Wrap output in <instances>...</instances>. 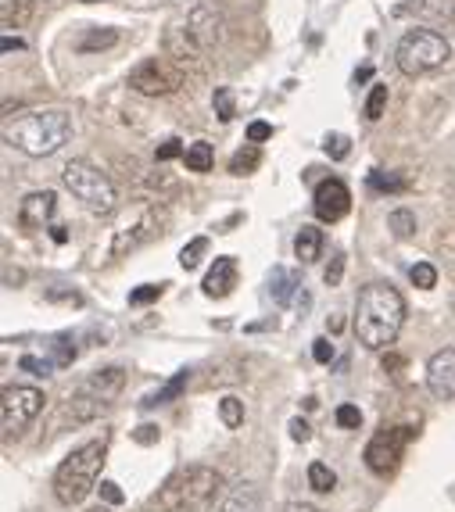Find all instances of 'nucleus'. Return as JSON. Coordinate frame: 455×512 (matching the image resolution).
I'll list each match as a JSON object with an SVG mask.
<instances>
[{
  "label": "nucleus",
  "mask_w": 455,
  "mask_h": 512,
  "mask_svg": "<svg viewBox=\"0 0 455 512\" xmlns=\"http://www.w3.org/2000/svg\"><path fill=\"white\" fill-rule=\"evenodd\" d=\"M409 280H413L420 291H430V287H438V269L430 262H416L413 269H409Z\"/></svg>",
  "instance_id": "32"
},
{
  "label": "nucleus",
  "mask_w": 455,
  "mask_h": 512,
  "mask_svg": "<svg viewBox=\"0 0 455 512\" xmlns=\"http://www.w3.org/2000/svg\"><path fill=\"white\" fill-rule=\"evenodd\" d=\"M165 51H169V58L176 61V65H187V61L205 58V47L194 40L190 29H169V33H165Z\"/></svg>",
  "instance_id": "18"
},
{
  "label": "nucleus",
  "mask_w": 455,
  "mask_h": 512,
  "mask_svg": "<svg viewBox=\"0 0 455 512\" xmlns=\"http://www.w3.org/2000/svg\"><path fill=\"white\" fill-rule=\"evenodd\" d=\"M43 405H47V398L36 387H4V394H0V423H4V434L26 430L43 412Z\"/></svg>",
  "instance_id": "9"
},
{
  "label": "nucleus",
  "mask_w": 455,
  "mask_h": 512,
  "mask_svg": "<svg viewBox=\"0 0 455 512\" xmlns=\"http://www.w3.org/2000/svg\"><path fill=\"white\" fill-rule=\"evenodd\" d=\"M291 437H294L298 444H305V441L312 437V427L305 423V419H291Z\"/></svg>",
  "instance_id": "45"
},
{
  "label": "nucleus",
  "mask_w": 455,
  "mask_h": 512,
  "mask_svg": "<svg viewBox=\"0 0 455 512\" xmlns=\"http://www.w3.org/2000/svg\"><path fill=\"white\" fill-rule=\"evenodd\" d=\"M280 512H323V509H316V505H305V502H291V505H284Z\"/></svg>",
  "instance_id": "47"
},
{
  "label": "nucleus",
  "mask_w": 455,
  "mask_h": 512,
  "mask_svg": "<svg viewBox=\"0 0 455 512\" xmlns=\"http://www.w3.org/2000/svg\"><path fill=\"white\" fill-rule=\"evenodd\" d=\"M409 437H413V430H405V427H380L377 434L370 437V444H366V466H370L373 473H380V477L395 473Z\"/></svg>",
  "instance_id": "10"
},
{
  "label": "nucleus",
  "mask_w": 455,
  "mask_h": 512,
  "mask_svg": "<svg viewBox=\"0 0 455 512\" xmlns=\"http://www.w3.org/2000/svg\"><path fill=\"white\" fill-rule=\"evenodd\" d=\"M334 419H337V427H341V430H359V427H362V412H359V405H341Z\"/></svg>",
  "instance_id": "36"
},
{
  "label": "nucleus",
  "mask_w": 455,
  "mask_h": 512,
  "mask_svg": "<svg viewBox=\"0 0 455 512\" xmlns=\"http://www.w3.org/2000/svg\"><path fill=\"white\" fill-rule=\"evenodd\" d=\"M269 294H273L276 305H287V301L298 294V276H294L291 269H273V276H269Z\"/></svg>",
  "instance_id": "23"
},
{
  "label": "nucleus",
  "mask_w": 455,
  "mask_h": 512,
  "mask_svg": "<svg viewBox=\"0 0 455 512\" xmlns=\"http://www.w3.org/2000/svg\"><path fill=\"white\" fill-rule=\"evenodd\" d=\"M237 276H241V269H237V258L233 255H223V258H215V265L208 269L205 276V294L208 298H230L233 287H237Z\"/></svg>",
  "instance_id": "16"
},
{
  "label": "nucleus",
  "mask_w": 455,
  "mask_h": 512,
  "mask_svg": "<svg viewBox=\"0 0 455 512\" xmlns=\"http://www.w3.org/2000/svg\"><path fill=\"white\" fill-rule=\"evenodd\" d=\"M223 491V477L212 466H187L172 473L155 495L147 498V512H201Z\"/></svg>",
  "instance_id": "3"
},
{
  "label": "nucleus",
  "mask_w": 455,
  "mask_h": 512,
  "mask_svg": "<svg viewBox=\"0 0 455 512\" xmlns=\"http://www.w3.org/2000/svg\"><path fill=\"white\" fill-rule=\"evenodd\" d=\"M183 162H187L190 172H208L215 165L212 144H205V140H194V144H187V154H183Z\"/></svg>",
  "instance_id": "24"
},
{
  "label": "nucleus",
  "mask_w": 455,
  "mask_h": 512,
  "mask_svg": "<svg viewBox=\"0 0 455 512\" xmlns=\"http://www.w3.org/2000/svg\"><path fill=\"white\" fill-rule=\"evenodd\" d=\"M319 251H323V230L301 226L298 237H294V258H298L301 265H312L319 258Z\"/></svg>",
  "instance_id": "20"
},
{
  "label": "nucleus",
  "mask_w": 455,
  "mask_h": 512,
  "mask_svg": "<svg viewBox=\"0 0 455 512\" xmlns=\"http://www.w3.org/2000/svg\"><path fill=\"white\" fill-rule=\"evenodd\" d=\"M97 491H101L104 505H122V502H126V495H122V487L115 484V480H101V487H97Z\"/></svg>",
  "instance_id": "39"
},
{
  "label": "nucleus",
  "mask_w": 455,
  "mask_h": 512,
  "mask_svg": "<svg viewBox=\"0 0 455 512\" xmlns=\"http://www.w3.org/2000/svg\"><path fill=\"white\" fill-rule=\"evenodd\" d=\"M205 251H208V237H194L190 244H183V251H180V265L183 269H198L201 265V258H205Z\"/></svg>",
  "instance_id": "29"
},
{
  "label": "nucleus",
  "mask_w": 455,
  "mask_h": 512,
  "mask_svg": "<svg viewBox=\"0 0 455 512\" xmlns=\"http://www.w3.org/2000/svg\"><path fill=\"white\" fill-rule=\"evenodd\" d=\"M18 366L26 369V373H33V376H51L54 369H58L51 359H36V355H22V359H18Z\"/></svg>",
  "instance_id": "37"
},
{
  "label": "nucleus",
  "mask_w": 455,
  "mask_h": 512,
  "mask_svg": "<svg viewBox=\"0 0 455 512\" xmlns=\"http://www.w3.org/2000/svg\"><path fill=\"white\" fill-rule=\"evenodd\" d=\"M312 208H316L319 222H341L352 212V190L341 180H323L316 187V197H312Z\"/></svg>",
  "instance_id": "12"
},
{
  "label": "nucleus",
  "mask_w": 455,
  "mask_h": 512,
  "mask_svg": "<svg viewBox=\"0 0 455 512\" xmlns=\"http://www.w3.org/2000/svg\"><path fill=\"white\" fill-rule=\"evenodd\" d=\"M258 509H262V495H258V487L251 484V480H237V484L223 495V502H219V509L215 512H258Z\"/></svg>",
  "instance_id": "19"
},
{
  "label": "nucleus",
  "mask_w": 455,
  "mask_h": 512,
  "mask_svg": "<svg viewBox=\"0 0 455 512\" xmlns=\"http://www.w3.org/2000/svg\"><path fill=\"white\" fill-rule=\"evenodd\" d=\"M273 137V126L269 122H251L248 126V144H266Z\"/></svg>",
  "instance_id": "41"
},
{
  "label": "nucleus",
  "mask_w": 455,
  "mask_h": 512,
  "mask_svg": "<svg viewBox=\"0 0 455 512\" xmlns=\"http://www.w3.org/2000/svg\"><path fill=\"white\" fill-rule=\"evenodd\" d=\"M54 212H58V194L54 190H33L18 205V226L22 230H43Z\"/></svg>",
  "instance_id": "14"
},
{
  "label": "nucleus",
  "mask_w": 455,
  "mask_h": 512,
  "mask_svg": "<svg viewBox=\"0 0 455 512\" xmlns=\"http://www.w3.org/2000/svg\"><path fill=\"white\" fill-rule=\"evenodd\" d=\"M212 104H215V115H219V122H230L233 115H237V101H233L230 86H219V90L212 94Z\"/></svg>",
  "instance_id": "30"
},
{
  "label": "nucleus",
  "mask_w": 455,
  "mask_h": 512,
  "mask_svg": "<svg viewBox=\"0 0 455 512\" xmlns=\"http://www.w3.org/2000/svg\"><path fill=\"white\" fill-rule=\"evenodd\" d=\"M51 237H54V244H65V240H69V230H65V226H51Z\"/></svg>",
  "instance_id": "48"
},
{
  "label": "nucleus",
  "mask_w": 455,
  "mask_h": 512,
  "mask_svg": "<svg viewBox=\"0 0 455 512\" xmlns=\"http://www.w3.org/2000/svg\"><path fill=\"white\" fill-rule=\"evenodd\" d=\"M165 208L162 205H144L137 212L122 219L112 233V258H126L137 248H144L147 240H155L158 233H165Z\"/></svg>",
  "instance_id": "7"
},
{
  "label": "nucleus",
  "mask_w": 455,
  "mask_h": 512,
  "mask_svg": "<svg viewBox=\"0 0 455 512\" xmlns=\"http://www.w3.org/2000/svg\"><path fill=\"white\" fill-rule=\"evenodd\" d=\"M187 29L194 33V40H198L201 47H205V51H212L215 43L223 40V29H226L223 4H219V0H201L198 8L190 11Z\"/></svg>",
  "instance_id": "11"
},
{
  "label": "nucleus",
  "mask_w": 455,
  "mask_h": 512,
  "mask_svg": "<svg viewBox=\"0 0 455 512\" xmlns=\"http://www.w3.org/2000/svg\"><path fill=\"white\" fill-rule=\"evenodd\" d=\"M387 230L395 233L398 240L413 237V233H416V215L409 212V208H395V212L387 215Z\"/></svg>",
  "instance_id": "27"
},
{
  "label": "nucleus",
  "mask_w": 455,
  "mask_h": 512,
  "mask_svg": "<svg viewBox=\"0 0 455 512\" xmlns=\"http://www.w3.org/2000/svg\"><path fill=\"white\" fill-rule=\"evenodd\" d=\"M341 276H344V255L337 251L334 262H330L327 273H323V280H327V287H337V283H341Z\"/></svg>",
  "instance_id": "42"
},
{
  "label": "nucleus",
  "mask_w": 455,
  "mask_h": 512,
  "mask_svg": "<svg viewBox=\"0 0 455 512\" xmlns=\"http://www.w3.org/2000/svg\"><path fill=\"white\" fill-rule=\"evenodd\" d=\"M61 183H65V190L76 197L86 212L112 215L115 205H119V190L108 180V172H101L94 162H86V158H72V162L61 169Z\"/></svg>",
  "instance_id": "5"
},
{
  "label": "nucleus",
  "mask_w": 455,
  "mask_h": 512,
  "mask_svg": "<svg viewBox=\"0 0 455 512\" xmlns=\"http://www.w3.org/2000/svg\"><path fill=\"white\" fill-rule=\"evenodd\" d=\"M427 387L441 402L455 398V348H441L427 359Z\"/></svg>",
  "instance_id": "13"
},
{
  "label": "nucleus",
  "mask_w": 455,
  "mask_h": 512,
  "mask_svg": "<svg viewBox=\"0 0 455 512\" xmlns=\"http://www.w3.org/2000/svg\"><path fill=\"white\" fill-rule=\"evenodd\" d=\"M219 419H223L226 427L237 430L244 423V402L241 398H233V394H226L223 402H219Z\"/></svg>",
  "instance_id": "28"
},
{
  "label": "nucleus",
  "mask_w": 455,
  "mask_h": 512,
  "mask_svg": "<svg viewBox=\"0 0 455 512\" xmlns=\"http://www.w3.org/2000/svg\"><path fill=\"white\" fill-rule=\"evenodd\" d=\"M165 291V283H144V287H137V291L129 294V305H151V301H158Z\"/></svg>",
  "instance_id": "35"
},
{
  "label": "nucleus",
  "mask_w": 455,
  "mask_h": 512,
  "mask_svg": "<svg viewBox=\"0 0 455 512\" xmlns=\"http://www.w3.org/2000/svg\"><path fill=\"white\" fill-rule=\"evenodd\" d=\"M258 165H262V151H258V144H248L244 151L233 154L230 172H233V176H248V172L258 169Z\"/></svg>",
  "instance_id": "25"
},
{
  "label": "nucleus",
  "mask_w": 455,
  "mask_h": 512,
  "mask_svg": "<svg viewBox=\"0 0 455 512\" xmlns=\"http://www.w3.org/2000/svg\"><path fill=\"white\" fill-rule=\"evenodd\" d=\"M122 387H126V373H122L119 366H108V369H97V373L86 376L83 384H79V391L90 394V398H97V402L112 405L122 394Z\"/></svg>",
  "instance_id": "15"
},
{
  "label": "nucleus",
  "mask_w": 455,
  "mask_h": 512,
  "mask_svg": "<svg viewBox=\"0 0 455 512\" xmlns=\"http://www.w3.org/2000/svg\"><path fill=\"white\" fill-rule=\"evenodd\" d=\"M370 187L373 190H391V194H398V190H405V176H384V172H373V176H370Z\"/></svg>",
  "instance_id": "38"
},
{
  "label": "nucleus",
  "mask_w": 455,
  "mask_h": 512,
  "mask_svg": "<svg viewBox=\"0 0 455 512\" xmlns=\"http://www.w3.org/2000/svg\"><path fill=\"white\" fill-rule=\"evenodd\" d=\"M405 326V298L391 283H366L355 298V341L366 351H391Z\"/></svg>",
  "instance_id": "1"
},
{
  "label": "nucleus",
  "mask_w": 455,
  "mask_h": 512,
  "mask_svg": "<svg viewBox=\"0 0 455 512\" xmlns=\"http://www.w3.org/2000/svg\"><path fill=\"white\" fill-rule=\"evenodd\" d=\"M108 409H112L108 402H97V398H90V394L76 391V394H69V402L61 405L58 419H69V423H94V419L104 416Z\"/></svg>",
  "instance_id": "17"
},
{
  "label": "nucleus",
  "mask_w": 455,
  "mask_h": 512,
  "mask_svg": "<svg viewBox=\"0 0 455 512\" xmlns=\"http://www.w3.org/2000/svg\"><path fill=\"white\" fill-rule=\"evenodd\" d=\"M187 384H190V369H180V373L172 376L169 384H162L155 394H147V398L140 405H144V409H155V405H169L172 398H180L183 387H187Z\"/></svg>",
  "instance_id": "22"
},
{
  "label": "nucleus",
  "mask_w": 455,
  "mask_h": 512,
  "mask_svg": "<svg viewBox=\"0 0 455 512\" xmlns=\"http://www.w3.org/2000/svg\"><path fill=\"white\" fill-rule=\"evenodd\" d=\"M183 154H187L183 140H165V144L155 151V158H158V162H172V158H183Z\"/></svg>",
  "instance_id": "40"
},
{
  "label": "nucleus",
  "mask_w": 455,
  "mask_h": 512,
  "mask_svg": "<svg viewBox=\"0 0 455 512\" xmlns=\"http://www.w3.org/2000/svg\"><path fill=\"white\" fill-rule=\"evenodd\" d=\"M119 43V29H86L83 36L76 40V51L79 54H97V51H108V47H115Z\"/></svg>",
  "instance_id": "21"
},
{
  "label": "nucleus",
  "mask_w": 455,
  "mask_h": 512,
  "mask_svg": "<svg viewBox=\"0 0 455 512\" xmlns=\"http://www.w3.org/2000/svg\"><path fill=\"white\" fill-rule=\"evenodd\" d=\"M323 151H327L334 162H341V158H348V151H352V140L344 137V133H330V137L323 140Z\"/></svg>",
  "instance_id": "34"
},
{
  "label": "nucleus",
  "mask_w": 455,
  "mask_h": 512,
  "mask_svg": "<svg viewBox=\"0 0 455 512\" xmlns=\"http://www.w3.org/2000/svg\"><path fill=\"white\" fill-rule=\"evenodd\" d=\"M133 441H137V444H155V441H158V427H151V423H144V427L133 430Z\"/></svg>",
  "instance_id": "44"
},
{
  "label": "nucleus",
  "mask_w": 455,
  "mask_h": 512,
  "mask_svg": "<svg viewBox=\"0 0 455 512\" xmlns=\"http://www.w3.org/2000/svg\"><path fill=\"white\" fill-rule=\"evenodd\" d=\"M22 47H26V43L18 40V36H4V40H0V51H4V54H11V51H22Z\"/></svg>",
  "instance_id": "46"
},
{
  "label": "nucleus",
  "mask_w": 455,
  "mask_h": 512,
  "mask_svg": "<svg viewBox=\"0 0 455 512\" xmlns=\"http://www.w3.org/2000/svg\"><path fill=\"white\" fill-rule=\"evenodd\" d=\"M86 512H112L108 505H94V509H86Z\"/></svg>",
  "instance_id": "50"
},
{
  "label": "nucleus",
  "mask_w": 455,
  "mask_h": 512,
  "mask_svg": "<svg viewBox=\"0 0 455 512\" xmlns=\"http://www.w3.org/2000/svg\"><path fill=\"white\" fill-rule=\"evenodd\" d=\"M452 58V43L434 29H409L395 47V65L402 76H427Z\"/></svg>",
  "instance_id": "6"
},
{
  "label": "nucleus",
  "mask_w": 455,
  "mask_h": 512,
  "mask_svg": "<svg viewBox=\"0 0 455 512\" xmlns=\"http://www.w3.org/2000/svg\"><path fill=\"white\" fill-rule=\"evenodd\" d=\"M51 351H54L51 362L58 369L61 366H72V359H76V344H72V337H58V341L51 344Z\"/></svg>",
  "instance_id": "33"
},
{
  "label": "nucleus",
  "mask_w": 455,
  "mask_h": 512,
  "mask_svg": "<svg viewBox=\"0 0 455 512\" xmlns=\"http://www.w3.org/2000/svg\"><path fill=\"white\" fill-rule=\"evenodd\" d=\"M312 359L327 366V362L334 359V344H330L327 337H319V341H312Z\"/></svg>",
  "instance_id": "43"
},
{
  "label": "nucleus",
  "mask_w": 455,
  "mask_h": 512,
  "mask_svg": "<svg viewBox=\"0 0 455 512\" xmlns=\"http://www.w3.org/2000/svg\"><path fill=\"white\" fill-rule=\"evenodd\" d=\"M104 455H108L104 441H86L72 455H65V462L54 473V495H58L61 505H79L90 491H97Z\"/></svg>",
  "instance_id": "4"
},
{
  "label": "nucleus",
  "mask_w": 455,
  "mask_h": 512,
  "mask_svg": "<svg viewBox=\"0 0 455 512\" xmlns=\"http://www.w3.org/2000/svg\"><path fill=\"white\" fill-rule=\"evenodd\" d=\"M69 137L72 119L69 111L61 108H33L4 119V144L29 154V158H51L69 144Z\"/></svg>",
  "instance_id": "2"
},
{
  "label": "nucleus",
  "mask_w": 455,
  "mask_h": 512,
  "mask_svg": "<svg viewBox=\"0 0 455 512\" xmlns=\"http://www.w3.org/2000/svg\"><path fill=\"white\" fill-rule=\"evenodd\" d=\"M129 86L144 97H169L183 86V65L165 54V58H144L129 72Z\"/></svg>",
  "instance_id": "8"
},
{
  "label": "nucleus",
  "mask_w": 455,
  "mask_h": 512,
  "mask_svg": "<svg viewBox=\"0 0 455 512\" xmlns=\"http://www.w3.org/2000/svg\"><path fill=\"white\" fill-rule=\"evenodd\" d=\"M309 487L312 491H319V495H327V491H334L337 487V473L330 470L327 462H312L309 466Z\"/></svg>",
  "instance_id": "26"
},
{
  "label": "nucleus",
  "mask_w": 455,
  "mask_h": 512,
  "mask_svg": "<svg viewBox=\"0 0 455 512\" xmlns=\"http://www.w3.org/2000/svg\"><path fill=\"white\" fill-rule=\"evenodd\" d=\"M402 366H405V362L398 359V355H391V351H387V355H384V369H402Z\"/></svg>",
  "instance_id": "49"
},
{
  "label": "nucleus",
  "mask_w": 455,
  "mask_h": 512,
  "mask_svg": "<svg viewBox=\"0 0 455 512\" xmlns=\"http://www.w3.org/2000/svg\"><path fill=\"white\" fill-rule=\"evenodd\" d=\"M384 111H387V86L377 83L370 90V97H366V119H370V122L384 119Z\"/></svg>",
  "instance_id": "31"
}]
</instances>
